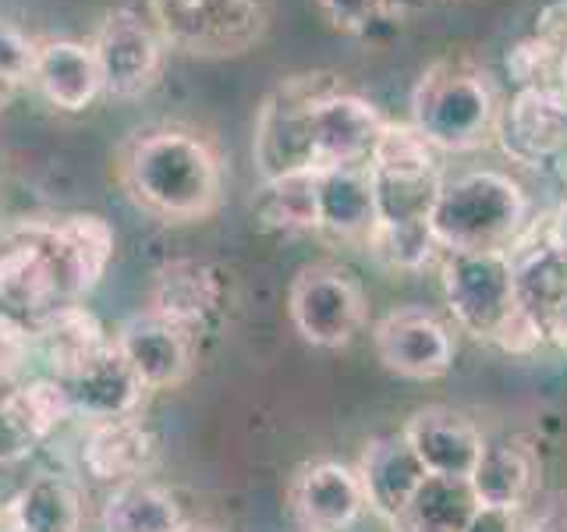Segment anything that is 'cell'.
<instances>
[{
    "instance_id": "cell-40",
    "label": "cell",
    "mask_w": 567,
    "mask_h": 532,
    "mask_svg": "<svg viewBox=\"0 0 567 532\" xmlns=\"http://www.w3.org/2000/svg\"><path fill=\"white\" fill-rule=\"evenodd\" d=\"M11 497H14V493H8V490H4V483H0V514H8Z\"/></svg>"
},
{
    "instance_id": "cell-39",
    "label": "cell",
    "mask_w": 567,
    "mask_h": 532,
    "mask_svg": "<svg viewBox=\"0 0 567 532\" xmlns=\"http://www.w3.org/2000/svg\"><path fill=\"white\" fill-rule=\"evenodd\" d=\"M18 89H22V82H14L8 75H0V111H8L11 100L18 96Z\"/></svg>"
},
{
    "instance_id": "cell-11",
    "label": "cell",
    "mask_w": 567,
    "mask_h": 532,
    "mask_svg": "<svg viewBox=\"0 0 567 532\" xmlns=\"http://www.w3.org/2000/svg\"><path fill=\"white\" fill-rule=\"evenodd\" d=\"M383 114L348 89H333L312 106V171L365 167L383 132Z\"/></svg>"
},
{
    "instance_id": "cell-20",
    "label": "cell",
    "mask_w": 567,
    "mask_h": 532,
    "mask_svg": "<svg viewBox=\"0 0 567 532\" xmlns=\"http://www.w3.org/2000/svg\"><path fill=\"white\" fill-rule=\"evenodd\" d=\"M32 351L43 355L53 380H71L79 369H85L100 351L111 348L114 337L103 330L96 313L85 306H68L43 316L40 324H32Z\"/></svg>"
},
{
    "instance_id": "cell-8",
    "label": "cell",
    "mask_w": 567,
    "mask_h": 532,
    "mask_svg": "<svg viewBox=\"0 0 567 532\" xmlns=\"http://www.w3.org/2000/svg\"><path fill=\"white\" fill-rule=\"evenodd\" d=\"M288 316L301 341L316 348H344L365 327V291L344 266H301L288 291Z\"/></svg>"
},
{
    "instance_id": "cell-9",
    "label": "cell",
    "mask_w": 567,
    "mask_h": 532,
    "mask_svg": "<svg viewBox=\"0 0 567 532\" xmlns=\"http://www.w3.org/2000/svg\"><path fill=\"white\" fill-rule=\"evenodd\" d=\"M89 47H93L100 64L103 96L138 100L159 82L167 43L153 25L150 11H135V8L106 11Z\"/></svg>"
},
{
    "instance_id": "cell-32",
    "label": "cell",
    "mask_w": 567,
    "mask_h": 532,
    "mask_svg": "<svg viewBox=\"0 0 567 532\" xmlns=\"http://www.w3.org/2000/svg\"><path fill=\"white\" fill-rule=\"evenodd\" d=\"M32 355V330L18 316L0 309V387H11Z\"/></svg>"
},
{
    "instance_id": "cell-31",
    "label": "cell",
    "mask_w": 567,
    "mask_h": 532,
    "mask_svg": "<svg viewBox=\"0 0 567 532\" xmlns=\"http://www.w3.org/2000/svg\"><path fill=\"white\" fill-rule=\"evenodd\" d=\"M330 29L344 35H362L386 14L390 0H316Z\"/></svg>"
},
{
    "instance_id": "cell-4",
    "label": "cell",
    "mask_w": 567,
    "mask_h": 532,
    "mask_svg": "<svg viewBox=\"0 0 567 532\" xmlns=\"http://www.w3.org/2000/svg\"><path fill=\"white\" fill-rule=\"evenodd\" d=\"M440 284L454 324L478 341L501 345L514 355L536 351L546 341L518 309L507 253H443Z\"/></svg>"
},
{
    "instance_id": "cell-19",
    "label": "cell",
    "mask_w": 567,
    "mask_h": 532,
    "mask_svg": "<svg viewBox=\"0 0 567 532\" xmlns=\"http://www.w3.org/2000/svg\"><path fill=\"white\" fill-rule=\"evenodd\" d=\"M29 82L50 106L68 114L85 111L103 93L96 53L79 40H47L35 47Z\"/></svg>"
},
{
    "instance_id": "cell-16",
    "label": "cell",
    "mask_w": 567,
    "mask_h": 532,
    "mask_svg": "<svg viewBox=\"0 0 567 532\" xmlns=\"http://www.w3.org/2000/svg\"><path fill=\"white\" fill-rule=\"evenodd\" d=\"M401 437L408 440V448L415 451L425 472L447 475V479H472L486 448V440L472 419L440 405L419 408V412L404 422Z\"/></svg>"
},
{
    "instance_id": "cell-22",
    "label": "cell",
    "mask_w": 567,
    "mask_h": 532,
    "mask_svg": "<svg viewBox=\"0 0 567 532\" xmlns=\"http://www.w3.org/2000/svg\"><path fill=\"white\" fill-rule=\"evenodd\" d=\"M468 487L478 504L525 511L539 490V458L518 440L486 443Z\"/></svg>"
},
{
    "instance_id": "cell-7",
    "label": "cell",
    "mask_w": 567,
    "mask_h": 532,
    "mask_svg": "<svg viewBox=\"0 0 567 532\" xmlns=\"http://www.w3.org/2000/svg\"><path fill=\"white\" fill-rule=\"evenodd\" d=\"M341 79L330 71H309V75L284 79L270 96L262 100L256 117L252 156L262 182H277L288 174H316L312 171V106Z\"/></svg>"
},
{
    "instance_id": "cell-30",
    "label": "cell",
    "mask_w": 567,
    "mask_h": 532,
    "mask_svg": "<svg viewBox=\"0 0 567 532\" xmlns=\"http://www.w3.org/2000/svg\"><path fill=\"white\" fill-rule=\"evenodd\" d=\"M365 248L386 270H422L436 259V242L430 224H377L369 231Z\"/></svg>"
},
{
    "instance_id": "cell-41",
    "label": "cell",
    "mask_w": 567,
    "mask_h": 532,
    "mask_svg": "<svg viewBox=\"0 0 567 532\" xmlns=\"http://www.w3.org/2000/svg\"><path fill=\"white\" fill-rule=\"evenodd\" d=\"M185 532H217V529H199V525H185Z\"/></svg>"
},
{
    "instance_id": "cell-21",
    "label": "cell",
    "mask_w": 567,
    "mask_h": 532,
    "mask_svg": "<svg viewBox=\"0 0 567 532\" xmlns=\"http://www.w3.org/2000/svg\"><path fill=\"white\" fill-rule=\"evenodd\" d=\"M64 390L71 398L75 416L85 419H114V416H135V408L146 395V387L138 383L132 366L124 362V355L111 341V348L100 351L85 369L64 380Z\"/></svg>"
},
{
    "instance_id": "cell-35",
    "label": "cell",
    "mask_w": 567,
    "mask_h": 532,
    "mask_svg": "<svg viewBox=\"0 0 567 532\" xmlns=\"http://www.w3.org/2000/svg\"><path fill=\"white\" fill-rule=\"evenodd\" d=\"M465 532H525V511L478 504Z\"/></svg>"
},
{
    "instance_id": "cell-27",
    "label": "cell",
    "mask_w": 567,
    "mask_h": 532,
    "mask_svg": "<svg viewBox=\"0 0 567 532\" xmlns=\"http://www.w3.org/2000/svg\"><path fill=\"white\" fill-rule=\"evenodd\" d=\"M507 256L514 266V298H518V309L543 334L549 309L567 291V263L549 248L546 238L543 245H528L525 253H507Z\"/></svg>"
},
{
    "instance_id": "cell-36",
    "label": "cell",
    "mask_w": 567,
    "mask_h": 532,
    "mask_svg": "<svg viewBox=\"0 0 567 532\" xmlns=\"http://www.w3.org/2000/svg\"><path fill=\"white\" fill-rule=\"evenodd\" d=\"M525 532H567V493H549L536 511H525Z\"/></svg>"
},
{
    "instance_id": "cell-37",
    "label": "cell",
    "mask_w": 567,
    "mask_h": 532,
    "mask_svg": "<svg viewBox=\"0 0 567 532\" xmlns=\"http://www.w3.org/2000/svg\"><path fill=\"white\" fill-rule=\"evenodd\" d=\"M543 337L549 345H557V348L567 351V291L557 298V306L549 309L546 324H543Z\"/></svg>"
},
{
    "instance_id": "cell-17",
    "label": "cell",
    "mask_w": 567,
    "mask_h": 532,
    "mask_svg": "<svg viewBox=\"0 0 567 532\" xmlns=\"http://www.w3.org/2000/svg\"><path fill=\"white\" fill-rule=\"evenodd\" d=\"M82 469L96 483L124 487L135 479H146L156 458V437L138 416H114V419H89L82 433Z\"/></svg>"
},
{
    "instance_id": "cell-26",
    "label": "cell",
    "mask_w": 567,
    "mask_h": 532,
    "mask_svg": "<svg viewBox=\"0 0 567 532\" xmlns=\"http://www.w3.org/2000/svg\"><path fill=\"white\" fill-rule=\"evenodd\" d=\"M478 501L468 487V479L425 475L408 504L404 519L398 522L401 532H465Z\"/></svg>"
},
{
    "instance_id": "cell-6",
    "label": "cell",
    "mask_w": 567,
    "mask_h": 532,
    "mask_svg": "<svg viewBox=\"0 0 567 532\" xmlns=\"http://www.w3.org/2000/svg\"><path fill=\"white\" fill-rule=\"evenodd\" d=\"M164 43L192 58H238L270 29V0H146Z\"/></svg>"
},
{
    "instance_id": "cell-23",
    "label": "cell",
    "mask_w": 567,
    "mask_h": 532,
    "mask_svg": "<svg viewBox=\"0 0 567 532\" xmlns=\"http://www.w3.org/2000/svg\"><path fill=\"white\" fill-rule=\"evenodd\" d=\"M319 192V231L333 238L362 242L377 227V200H372L369 167H341L316 174Z\"/></svg>"
},
{
    "instance_id": "cell-3",
    "label": "cell",
    "mask_w": 567,
    "mask_h": 532,
    "mask_svg": "<svg viewBox=\"0 0 567 532\" xmlns=\"http://www.w3.org/2000/svg\"><path fill=\"white\" fill-rule=\"evenodd\" d=\"M525 227L528 195L501 171L443 177L430 213L440 253H511L525 238Z\"/></svg>"
},
{
    "instance_id": "cell-18",
    "label": "cell",
    "mask_w": 567,
    "mask_h": 532,
    "mask_svg": "<svg viewBox=\"0 0 567 532\" xmlns=\"http://www.w3.org/2000/svg\"><path fill=\"white\" fill-rule=\"evenodd\" d=\"M354 472H359V483L365 493V508L390 525H398L404 519L415 490L430 475L401 433L369 440Z\"/></svg>"
},
{
    "instance_id": "cell-29",
    "label": "cell",
    "mask_w": 567,
    "mask_h": 532,
    "mask_svg": "<svg viewBox=\"0 0 567 532\" xmlns=\"http://www.w3.org/2000/svg\"><path fill=\"white\" fill-rule=\"evenodd\" d=\"M0 401L8 405V412L14 416V422L22 426L25 437L40 448L47 437L58 433V426L64 419L75 416L71 408V398L61 380L53 377H40V380H29V383H14L8 395H0Z\"/></svg>"
},
{
    "instance_id": "cell-12",
    "label": "cell",
    "mask_w": 567,
    "mask_h": 532,
    "mask_svg": "<svg viewBox=\"0 0 567 532\" xmlns=\"http://www.w3.org/2000/svg\"><path fill=\"white\" fill-rule=\"evenodd\" d=\"M372 345L383 369L404 380H440L454 362V337L447 324L415 306L386 313L372 330Z\"/></svg>"
},
{
    "instance_id": "cell-13",
    "label": "cell",
    "mask_w": 567,
    "mask_h": 532,
    "mask_svg": "<svg viewBox=\"0 0 567 532\" xmlns=\"http://www.w3.org/2000/svg\"><path fill=\"white\" fill-rule=\"evenodd\" d=\"M496 139H501L504 153L525 167L557 160L567 146V93L554 85L518 89L511 106L501 111Z\"/></svg>"
},
{
    "instance_id": "cell-25",
    "label": "cell",
    "mask_w": 567,
    "mask_h": 532,
    "mask_svg": "<svg viewBox=\"0 0 567 532\" xmlns=\"http://www.w3.org/2000/svg\"><path fill=\"white\" fill-rule=\"evenodd\" d=\"M100 522L103 532H185L188 525L174 497L150 479L114 487Z\"/></svg>"
},
{
    "instance_id": "cell-15",
    "label": "cell",
    "mask_w": 567,
    "mask_h": 532,
    "mask_svg": "<svg viewBox=\"0 0 567 532\" xmlns=\"http://www.w3.org/2000/svg\"><path fill=\"white\" fill-rule=\"evenodd\" d=\"M291 511L301 532H348L365 511L359 472L341 461H312L291 483Z\"/></svg>"
},
{
    "instance_id": "cell-1",
    "label": "cell",
    "mask_w": 567,
    "mask_h": 532,
    "mask_svg": "<svg viewBox=\"0 0 567 532\" xmlns=\"http://www.w3.org/2000/svg\"><path fill=\"white\" fill-rule=\"evenodd\" d=\"M114 227L100 213L29 221L0 235V309L22 324L82 306L114 259Z\"/></svg>"
},
{
    "instance_id": "cell-10",
    "label": "cell",
    "mask_w": 567,
    "mask_h": 532,
    "mask_svg": "<svg viewBox=\"0 0 567 532\" xmlns=\"http://www.w3.org/2000/svg\"><path fill=\"white\" fill-rule=\"evenodd\" d=\"M114 345L124 355V362L132 366L142 387L171 390V387H182L192 377L199 337L185 327H177L167 316L142 309L124 319L121 330L114 334Z\"/></svg>"
},
{
    "instance_id": "cell-28",
    "label": "cell",
    "mask_w": 567,
    "mask_h": 532,
    "mask_svg": "<svg viewBox=\"0 0 567 532\" xmlns=\"http://www.w3.org/2000/svg\"><path fill=\"white\" fill-rule=\"evenodd\" d=\"M256 217L274 231H319V192L316 174H288L262 182L256 195Z\"/></svg>"
},
{
    "instance_id": "cell-2",
    "label": "cell",
    "mask_w": 567,
    "mask_h": 532,
    "mask_svg": "<svg viewBox=\"0 0 567 532\" xmlns=\"http://www.w3.org/2000/svg\"><path fill=\"white\" fill-rule=\"evenodd\" d=\"M117 177L128 200L164 224H195L224 200V164L213 142L182 124L132 132L117 153Z\"/></svg>"
},
{
    "instance_id": "cell-38",
    "label": "cell",
    "mask_w": 567,
    "mask_h": 532,
    "mask_svg": "<svg viewBox=\"0 0 567 532\" xmlns=\"http://www.w3.org/2000/svg\"><path fill=\"white\" fill-rule=\"evenodd\" d=\"M546 242L567 263V200L554 209V217H549V224H546Z\"/></svg>"
},
{
    "instance_id": "cell-34",
    "label": "cell",
    "mask_w": 567,
    "mask_h": 532,
    "mask_svg": "<svg viewBox=\"0 0 567 532\" xmlns=\"http://www.w3.org/2000/svg\"><path fill=\"white\" fill-rule=\"evenodd\" d=\"M32 448H35V443L25 437L22 426L14 422V416L8 412V405L0 401V469L22 461L25 454H32Z\"/></svg>"
},
{
    "instance_id": "cell-33",
    "label": "cell",
    "mask_w": 567,
    "mask_h": 532,
    "mask_svg": "<svg viewBox=\"0 0 567 532\" xmlns=\"http://www.w3.org/2000/svg\"><path fill=\"white\" fill-rule=\"evenodd\" d=\"M35 47H40V43H32L18 25L0 22V75H8V79L25 85L29 75H32Z\"/></svg>"
},
{
    "instance_id": "cell-24",
    "label": "cell",
    "mask_w": 567,
    "mask_h": 532,
    "mask_svg": "<svg viewBox=\"0 0 567 532\" xmlns=\"http://www.w3.org/2000/svg\"><path fill=\"white\" fill-rule=\"evenodd\" d=\"M14 532H82L79 490L64 475H35L8 504Z\"/></svg>"
},
{
    "instance_id": "cell-5",
    "label": "cell",
    "mask_w": 567,
    "mask_h": 532,
    "mask_svg": "<svg viewBox=\"0 0 567 532\" xmlns=\"http://www.w3.org/2000/svg\"><path fill=\"white\" fill-rule=\"evenodd\" d=\"M501 106L486 68L468 53H447L422 71L412 89V124L440 153H468L496 135Z\"/></svg>"
},
{
    "instance_id": "cell-14",
    "label": "cell",
    "mask_w": 567,
    "mask_h": 532,
    "mask_svg": "<svg viewBox=\"0 0 567 532\" xmlns=\"http://www.w3.org/2000/svg\"><path fill=\"white\" fill-rule=\"evenodd\" d=\"M227 306V280L213 263L171 259L153 274L150 306L153 313L174 319L195 337L206 334Z\"/></svg>"
}]
</instances>
